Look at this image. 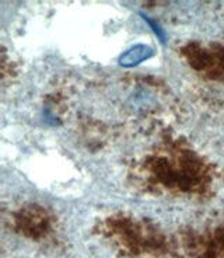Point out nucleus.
Masks as SVG:
<instances>
[{"instance_id":"1","label":"nucleus","mask_w":224,"mask_h":258,"mask_svg":"<svg viewBox=\"0 0 224 258\" xmlns=\"http://www.w3.org/2000/svg\"><path fill=\"white\" fill-rule=\"evenodd\" d=\"M154 55V51L147 45H134L133 48H130L125 52L119 58V63L125 68H132L136 64L141 63L143 60H147L148 58H152Z\"/></svg>"}]
</instances>
